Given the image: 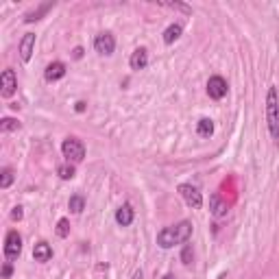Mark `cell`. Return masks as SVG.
<instances>
[{"mask_svg": "<svg viewBox=\"0 0 279 279\" xmlns=\"http://www.w3.org/2000/svg\"><path fill=\"white\" fill-rule=\"evenodd\" d=\"M133 220H135V212H133V207H131V203H125L116 209V223H118L120 227H129Z\"/></svg>", "mask_w": 279, "mask_h": 279, "instance_id": "obj_14", "label": "cell"}, {"mask_svg": "<svg viewBox=\"0 0 279 279\" xmlns=\"http://www.w3.org/2000/svg\"><path fill=\"white\" fill-rule=\"evenodd\" d=\"M227 92H229V85H227V81L223 79L220 75H214V76H209V81H207V96L212 101H223L225 96H227Z\"/></svg>", "mask_w": 279, "mask_h": 279, "instance_id": "obj_7", "label": "cell"}, {"mask_svg": "<svg viewBox=\"0 0 279 279\" xmlns=\"http://www.w3.org/2000/svg\"><path fill=\"white\" fill-rule=\"evenodd\" d=\"M57 175H59V179H63V181L75 179V175H76L75 164H61L59 168H57Z\"/></svg>", "mask_w": 279, "mask_h": 279, "instance_id": "obj_19", "label": "cell"}, {"mask_svg": "<svg viewBox=\"0 0 279 279\" xmlns=\"http://www.w3.org/2000/svg\"><path fill=\"white\" fill-rule=\"evenodd\" d=\"M55 7V2H44V4H40V7L35 9V11H31V13H26V18H24V22H37V20H42V16H46L51 9Z\"/></svg>", "mask_w": 279, "mask_h": 279, "instance_id": "obj_16", "label": "cell"}, {"mask_svg": "<svg viewBox=\"0 0 279 279\" xmlns=\"http://www.w3.org/2000/svg\"><path fill=\"white\" fill-rule=\"evenodd\" d=\"M66 63L63 61H52L46 66V70H44V79H46L48 83H57L59 79H63L66 76Z\"/></svg>", "mask_w": 279, "mask_h": 279, "instance_id": "obj_9", "label": "cell"}, {"mask_svg": "<svg viewBox=\"0 0 279 279\" xmlns=\"http://www.w3.org/2000/svg\"><path fill=\"white\" fill-rule=\"evenodd\" d=\"M13 179H16V177H13L11 168H2V170H0V188H2V190H7L9 185L13 183Z\"/></svg>", "mask_w": 279, "mask_h": 279, "instance_id": "obj_21", "label": "cell"}, {"mask_svg": "<svg viewBox=\"0 0 279 279\" xmlns=\"http://www.w3.org/2000/svg\"><path fill=\"white\" fill-rule=\"evenodd\" d=\"M161 279H177V277H175V275H173V273H166V275H164V277H161Z\"/></svg>", "mask_w": 279, "mask_h": 279, "instance_id": "obj_30", "label": "cell"}, {"mask_svg": "<svg viewBox=\"0 0 279 279\" xmlns=\"http://www.w3.org/2000/svg\"><path fill=\"white\" fill-rule=\"evenodd\" d=\"M20 255H22V236L16 229H11V231H7V238H4V257H7V262H16Z\"/></svg>", "mask_w": 279, "mask_h": 279, "instance_id": "obj_4", "label": "cell"}, {"mask_svg": "<svg viewBox=\"0 0 279 279\" xmlns=\"http://www.w3.org/2000/svg\"><path fill=\"white\" fill-rule=\"evenodd\" d=\"M181 262H183L185 266H190V264L194 262V249H192V244H183V249H181Z\"/></svg>", "mask_w": 279, "mask_h": 279, "instance_id": "obj_23", "label": "cell"}, {"mask_svg": "<svg viewBox=\"0 0 279 279\" xmlns=\"http://www.w3.org/2000/svg\"><path fill=\"white\" fill-rule=\"evenodd\" d=\"M131 279H144V273H142V268H138V271L133 273V277Z\"/></svg>", "mask_w": 279, "mask_h": 279, "instance_id": "obj_29", "label": "cell"}, {"mask_svg": "<svg viewBox=\"0 0 279 279\" xmlns=\"http://www.w3.org/2000/svg\"><path fill=\"white\" fill-rule=\"evenodd\" d=\"M61 153L68 164H79L85 159V144L79 138H66L61 142Z\"/></svg>", "mask_w": 279, "mask_h": 279, "instance_id": "obj_3", "label": "cell"}, {"mask_svg": "<svg viewBox=\"0 0 279 279\" xmlns=\"http://www.w3.org/2000/svg\"><path fill=\"white\" fill-rule=\"evenodd\" d=\"M81 57H83V48L76 46L75 51H72V59H81Z\"/></svg>", "mask_w": 279, "mask_h": 279, "instance_id": "obj_28", "label": "cell"}, {"mask_svg": "<svg viewBox=\"0 0 279 279\" xmlns=\"http://www.w3.org/2000/svg\"><path fill=\"white\" fill-rule=\"evenodd\" d=\"M20 122H18L16 118H2L0 120V131H2V133H9V131H18L20 129Z\"/></svg>", "mask_w": 279, "mask_h": 279, "instance_id": "obj_20", "label": "cell"}, {"mask_svg": "<svg viewBox=\"0 0 279 279\" xmlns=\"http://www.w3.org/2000/svg\"><path fill=\"white\" fill-rule=\"evenodd\" d=\"M197 135L199 138H212L214 135V120L212 118H201L197 122Z\"/></svg>", "mask_w": 279, "mask_h": 279, "instance_id": "obj_17", "label": "cell"}, {"mask_svg": "<svg viewBox=\"0 0 279 279\" xmlns=\"http://www.w3.org/2000/svg\"><path fill=\"white\" fill-rule=\"evenodd\" d=\"M164 7H170V9H177V11H183V13H192V7L183 2H164Z\"/></svg>", "mask_w": 279, "mask_h": 279, "instance_id": "obj_24", "label": "cell"}, {"mask_svg": "<svg viewBox=\"0 0 279 279\" xmlns=\"http://www.w3.org/2000/svg\"><path fill=\"white\" fill-rule=\"evenodd\" d=\"M209 212H212L214 218H225L229 212V205L227 201H223V197H220L218 192H214L212 197H209Z\"/></svg>", "mask_w": 279, "mask_h": 279, "instance_id": "obj_11", "label": "cell"}, {"mask_svg": "<svg viewBox=\"0 0 279 279\" xmlns=\"http://www.w3.org/2000/svg\"><path fill=\"white\" fill-rule=\"evenodd\" d=\"M266 122H268L271 138L279 142V92L275 85L268 87V94H266Z\"/></svg>", "mask_w": 279, "mask_h": 279, "instance_id": "obj_2", "label": "cell"}, {"mask_svg": "<svg viewBox=\"0 0 279 279\" xmlns=\"http://www.w3.org/2000/svg\"><path fill=\"white\" fill-rule=\"evenodd\" d=\"M68 209L72 214H81L85 209V197L83 194H72L70 201H68Z\"/></svg>", "mask_w": 279, "mask_h": 279, "instance_id": "obj_18", "label": "cell"}, {"mask_svg": "<svg viewBox=\"0 0 279 279\" xmlns=\"http://www.w3.org/2000/svg\"><path fill=\"white\" fill-rule=\"evenodd\" d=\"M85 109H87V102H83V101H79V102L75 105V111H76V114H83Z\"/></svg>", "mask_w": 279, "mask_h": 279, "instance_id": "obj_27", "label": "cell"}, {"mask_svg": "<svg viewBox=\"0 0 279 279\" xmlns=\"http://www.w3.org/2000/svg\"><path fill=\"white\" fill-rule=\"evenodd\" d=\"M218 279H227V273H220V275H218Z\"/></svg>", "mask_w": 279, "mask_h": 279, "instance_id": "obj_31", "label": "cell"}, {"mask_svg": "<svg viewBox=\"0 0 279 279\" xmlns=\"http://www.w3.org/2000/svg\"><path fill=\"white\" fill-rule=\"evenodd\" d=\"M94 51L99 52V55H102V57L114 55V51H116V37L111 35L109 31L99 33V35L94 37Z\"/></svg>", "mask_w": 279, "mask_h": 279, "instance_id": "obj_6", "label": "cell"}, {"mask_svg": "<svg viewBox=\"0 0 279 279\" xmlns=\"http://www.w3.org/2000/svg\"><path fill=\"white\" fill-rule=\"evenodd\" d=\"M177 192L181 194V199L185 201V205L188 207H192V209H199V207H203V194L199 192L194 185H190V183H181L179 188H177Z\"/></svg>", "mask_w": 279, "mask_h": 279, "instance_id": "obj_5", "label": "cell"}, {"mask_svg": "<svg viewBox=\"0 0 279 279\" xmlns=\"http://www.w3.org/2000/svg\"><path fill=\"white\" fill-rule=\"evenodd\" d=\"M181 33H183V26H181V24H170V26H166V31H164V44L166 46H170V44H175L181 37Z\"/></svg>", "mask_w": 279, "mask_h": 279, "instance_id": "obj_15", "label": "cell"}, {"mask_svg": "<svg viewBox=\"0 0 279 279\" xmlns=\"http://www.w3.org/2000/svg\"><path fill=\"white\" fill-rule=\"evenodd\" d=\"M20 59L24 63H28L31 61V57H33V48H35V33H24L22 35V40H20Z\"/></svg>", "mask_w": 279, "mask_h": 279, "instance_id": "obj_10", "label": "cell"}, {"mask_svg": "<svg viewBox=\"0 0 279 279\" xmlns=\"http://www.w3.org/2000/svg\"><path fill=\"white\" fill-rule=\"evenodd\" d=\"M55 231H57V236H59V238H68V236H70V220L59 218V220H57V229H55Z\"/></svg>", "mask_w": 279, "mask_h": 279, "instance_id": "obj_22", "label": "cell"}, {"mask_svg": "<svg viewBox=\"0 0 279 279\" xmlns=\"http://www.w3.org/2000/svg\"><path fill=\"white\" fill-rule=\"evenodd\" d=\"M11 275H13V264L4 262L2 264V279H11Z\"/></svg>", "mask_w": 279, "mask_h": 279, "instance_id": "obj_25", "label": "cell"}, {"mask_svg": "<svg viewBox=\"0 0 279 279\" xmlns=\"http://www.w3.org/2000/svg\"><path fill=\"white\" fill-rule=\"evenodd\" d=\"M192 236V223L190 220H181L177 225L164 227L157 233V247L161 249H173L175 244H185Z\"/></svg>", "mask_w": 279, "mask_h": 279, "instance_id": "obj_1", "label": "cell"}, {"mask_svg": "<svg viewBox=\"0 0 279 279\" xmlns=\"http://www.w3.org/2000/svg\"><path fill=\"white\" fill-rule=\"evenodd\" d=\"M22 218H24L22 207H20V205H16V207H13V212H11V220H18V223H20Z\"/></svg>", "mask_w": 279, "mask_h": 279, "instance_id": "obj_26", "label": "cell"}, {"mask_svg": "<svg viewBox=\"0 0 279 279\" xmlns=\"http://www.w3.org/2000/svg\"><path fill=\"white\" fill-rule=\"evenodd\" d=\"M33 259L40 264H46L52 259V247L46 242V240H40V242L33 247Z\"/></svg>", "mask_w": 279, "mask_h": 279, "instance_id": "obj_12", "label": "cell"}, {"mask_svg": "<svg viewBox=\"0 0 279 279\" xmlns=\"http://www.w3.org/2000/svg\"><path fill=\"white\" fill-rule=\"evenodd\" d=\"M16 90H18V76L11 68H7L0 75V94H2V99H11L16 94Z\"/></svg>", "mask_w": 279, "mask_h": 279, "instance_id": "obj_8", "label": "cell"}, {"mask_svg": "<svg viewBox=\"0 0 279 279\" xmlns=\"http://www.w3.org/2000/svg\"><path fill=\"white\" fill-rule=\"evenodd\" d=\"M129 66L131 70H144L149 66V51L146 48H135L129 57Z\"/></svg>", "mask_w": 279, "mask_h": 279, "instance_id": "obj_13", "label": "cell"}]
</instances>
